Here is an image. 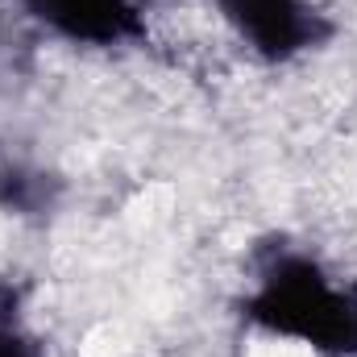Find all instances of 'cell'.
I'll return each instance as SVG.
<instances>
[{
    "label": "cell",
    "instance_id": "obj_1",
    "mask_svg": "<svg viewBox=\"0 0 357 357\" xmlns=\"http://www.w3.org/2000/svg\"><path fill=\"white\" fill-rule=\"evenodd\" d=\"M241 357H320L316 345L291 328H254L245 341H241Z\"/></svg>",
    "mask_w": 357,
    "mask_h": 357
}]
</instances>
